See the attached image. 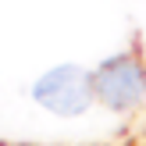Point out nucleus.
<instances>
[{
    "label": "nucleus",
    "instance_id": "1",
    "mask_svg": "<svg viewBox=\"0 0 146 146\" xmlns=\"http://www.w3.org/2000/svg\"><path fill=\"white\" fill-rule=\"evenodd\" d=\"M36 104L46 107V111L61 114V118H75L89 107V100L96 96V82L86 68L78 64H61V68H50L46 75L36 82Z\"/></svg>",
    "mask_w": 146,
    "mask_h": 146
},
{
    "label": "nucleus",
    "instance_id": "2",
    "mask_svg": "<svg viewBox=\"0 0 146 146\" xmlns=\"http://www.w3.org/2000/svg\"><path fill=\"white\" fill-rule=\"evenodd\" d=\"M93 82H96V96L111 111H128V107L146 104V71L132 57H114V61L100 64Z\"/></svg>",
    "mask_w": 146,
    "mask_h": 146
}]
</instances>
